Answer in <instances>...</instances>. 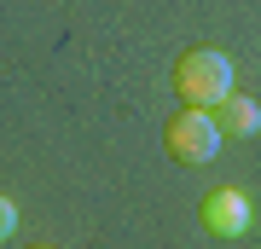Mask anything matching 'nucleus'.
<instances>
[{"label": "nucleus", "mask_w": 261, "mask_h": 249, "mask_svg": "<svg viewBox=\"0 0 261 249\" xmlns=\"http://www.w3.org/2000/svg\"><path fill=\"white\" fill-rule=\"evenodd\" d=\"M221 128H232L238 139H250L261 128V104L244 99V93H226V99H221Z\"/></svg>", "instance_id": "obj_4"}, {"label": "nucleus", "mask_w": 261, "mask_h": 249, "mask_svg": "<svg viewBox=\"0 0 261 249\" xmlns=\"http://www.w3.org/2000/svg\"><path fill=\"white\" fill-rule=\"evenodd\" d=\"M18 232V209H12V197H0V243Z\"/></svg>", "instance_id": "obj_5"}, {"label": "nucleus", "mask_w": 261, "mask_h": 249, "mask_svg": "<svg viewBox=\"0 0 261 249\" xmlns=\"http://www.w3.org/2000/svg\"><path fill=\"white\" fill-rule=\"evenodd\" d=\"M168 157L180 162H209L215 151H221V122H215L203 104H192V110H180L174 122H168Z\"/></svg>", "instance_id": "obj_2"}, {"label": "nucleus", "mask_w": 261, "mask_h": 249, "mask_svg": "<svg viewBox=\"0 0 261 249\" xmlns=\"http://www.w3.org/2000/svg\"><path fill=\"white\" fill-rule=\"evenodd\" d=\"M203 226L215 232V238H238V232L250 226V197L232 191V185L209 191V197H203Z\"/></svg>", "instance_id": "obj_3"}, {"label": "nucleus", "mask_w": 261, "mask_h": 249, "mask_svg": "<svg viewBox=\"0 0 261 249\" xmlns=\"http://www.w3.org/2000/svg\"><path fill=\"white\" fill-rule=\"evenodd\" d=\"M174 81L180 93H186V104H221L226 93H232V58L226 52H209V46H197V52H186L174 64Z\"/></svg>", "instance_id": "obj_1"}]
</instances>
